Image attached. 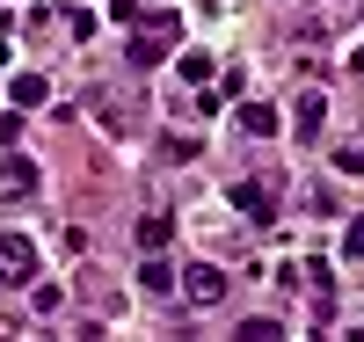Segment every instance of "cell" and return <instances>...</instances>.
Masks as SVG:
<instances>
[{
    "instance_id": "obj_8",
    "label": "cell",
    "mask_w": 364,
    "mask_h": 342,
    "mask_svg": "<svg viewBox=\"0 0 364 342\" xmlns=\"http://www.w3.org/2000/svg\"><path fill=\"white\" fill-rule=\"evenodd\" d=\"M168 211H146V219H139V247H146V255H161V247H168Z\"/></svg>"
},
{
    "instance_id": "obj_9",
    "label": "cell",
    "mask_w": 364,
    "mask_h": 342,
    "mask_svg": "<svg viewBox=\"0 0 364 342\" xmlns=\"http://www.w3.org/2000/svg\"><path fill=\"white\" fill-rule=\"evenodd\" d=\"M51 95V87H44V73H15V109H37Z\"/></svg>"
},
{
    "instance_id": "obj_6",
    "label": "cell",
    "mask_w": 364,
    "mask_h": 342,
    "mask_svg": "<svg viewBox=\"0 0 364 342\" xmlns=\"http://www.w3.org/2000/svg\"><path fill=\"white\" fill-rule=\"evenodd\" d=\"M291 117H299V139H321V124H328V102H321L314 87H306V95L291 102Z\"/></svg>"
},
{
    "instance_id": "obj_2",
    "label": "cell",
    "mask_w": 364,
    "mask_h": 342,
    "mask_svg": "<svg viewBox=\"0 0 364 342\" xmlns=\"http://www.w3.org/2000/svg\"><path fill=\"white\" fill-rule=\"evenodd\" d=\"M15 284H37V240L29 233L0 240V292H15Z\"/></svg>"
},
{
    "instance_id": "obj_10",
    "label": "cell",
    "mask_w": 364,
    "mask_h": 342,
    "mask_svg": "<svg viewBox=\"0 0 364 342\" xmlns=\"http://www.w3.org/2000/svg\"><path fill=\"white\" fill-rule=\"evenodd\" d=\"M139 277H146V292H154V299H161V292H175V269H168V255H146V269H139Z\"/></svg>"
},
{
    "instance_id": "obj_3",
    "label": "cell",
    "mask_w": 364,
    "mask_h": 342,
    "mask_svg": "<svg viewBox=\"0 0 364 342\" xmlns=\"http://www.w3.org/2000/svg\"><path fill=\"white\" fill-rule=\"evenodd\" d=\"M37 161H22V153H0V197L8 204H22V197H37Z\"/></svg>"
},
{
    "instance_id": "obj_13",
    "label": "cell",
    "mask_w": 364,
    "mask_h": 342,
    "mask_svg": "<svg viewBox=\"0 0 364 342\" xmlns=\"http://www.w3.org/2000/svg\"><path fill=\"white\" fill-rule=\"evenodd\" d=\"M269 335H284V321H240V342H269Z\"/></svg>"
},
{
    "instance_id": "obj_7",
    "label": "cell",
    "mask_w": 364,
    "mask_h": 342,
    "mask_svg": "<svg viewBox=\"0 0 364 342\" xmlns=\"http://www.w3.org/2000/svg\"><path fill=\"white\" fill-rule=\"evenodd\" d=\"M233 117H240V132H248V139H269V132H277V109H269V102H240Z\"/></svg>"
},
{
    "instance_id": "obj_14",
    "label": "cell",
    "mask_w": 364,
    "mask_h": 342,
    "mask_svg": "<svg viewBox=\"0 0 364 342\" xmlns=\"http://www.w3.org/2000/svg\"><path fill=\"white\" fill-rule=\"evenodd\" d=\"M343 255H357V262H364V219H350V233H343Z\"/></svg>"
},
{
    "instance_id": "obj_12",
    "label": "cell",
    "mask_w": 364,
    "mask_h": 342,
    "mask_svg": "<svg viewBox=\"0 0 364 342\" xmlns=\"http://www.w3.org/2000/svg\"><path fill=\"white\" fill-rule=\"evenodd\" d=\"M29 306H37V314L51 321V314H58V306H66V292H58V284H37V292H29Z\"/></svg>"
},
{
    "instance_id": "obj_11",
    "label": "cell",
    "mask_w": 364,
    "mask_h": 342,
    "mask_svg": "<svg viewBox=\"0 0 364 342\" xmlns=\"http://www.w3.org/2000/svg\"><path fill=\"white\" fill-rule=\"evenodd\" d=\"M211 73H219V66H211V58H204V51H182V80H190V87H204Z\"/></svg>"
},
{
    "instance_id": "obj_5",
    "label": "cell",
    "mask_w": 364,
    "mask_h": 342,
    "mask_svg": "<svg viewBox=\"0 0 364 342\" xmlns=\"http://www.w3.org/2000/svg\"><path fill=\"white\" fill-rule=\"evenodd\" d=\"M233 211H248V219H277V182H233Z\"/></svg>"
},
{
    "instance_id": "obj_4",
    "label": "cell",
    "mask_w": 364,
    "mask_h": 342,
    "mask_svg": "<svg viewBox=\"0 0 364 342\" xmlns=\"http://www.w3.org/2000/svg\"><path fill=\"white\" fill-rule=\"evenodd\" d=\"M182 292H190V306H219L226 299V269L219 262H190L182 269Z\"/></svg>"
},
{
    "instance_id": "obj_1",
    "label": "cell",
    "mask_w": 364,
    "mask_h": 342,
    "mask_svg": "<svg viewBox=\"0 0 364 342\" xmlns=\"http://www.w3.org/2000/svg\"><path fill=\"white\" fill-rule=\"evenodd\" d=\"M87 109H95V124H102L109 139H132L139 124H146L139 87H124V80H95V87H87Z\"/></svg>"
}]
</instances>
